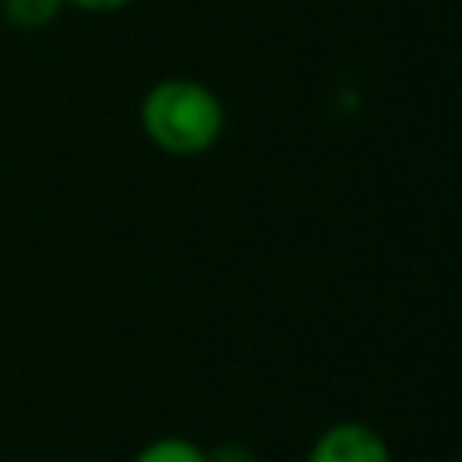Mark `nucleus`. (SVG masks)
<instances>
[{"instance_id": "f257e3e1", "label": "nucleus", "mask_w": 462, "mask_h": 462, "mask_svg": "<svg viewBox=\"0 0 462 462\" xmlns=\"http://www.w3.org/2000/svg\"><path fill=\"white\" fill-rule=\"evenodd\" d=\"M227 126L220 94L191 76H170L148 87L141 97V130L144 137L177 159L206 155Z\"/></svg>"}, {"instance_id": "f03ea898", "label": "nucleus", "mask_w": 462, "mask_h": 462, "mask_svg": "<svg viewBox=\"0 0 462 462\" xmlns=\"http://www.w3.org/2000/svg\"><path fill=\"white\" fill-rule=\"evenodd\" d=\"M303 462H393V451L375 426L361 419H339L310 440Z\"/></svg>"}, {"instance_id": "7ed1b4c3", "label": "nucleus", "mask_w": 462, "mask_h": 462, "mask_svg": "<svg viewBox=\"0 0 462 462\" xmlns=\"http://www.w3.org/2000/svg\"><path fill=\"white\" fill-rule=\"evenodd\" d=\"M61 7H65V0H0V11L7 18V25L22 29V32L47 29L61 14Z\"/></svg>"}, {"instance_id": "20e7f679", "label": "nucleus", "mask_w": 462, "mask_h": 462, "mask_svg": "<svg viewBox=\"0 0 462 462\" xmlns=\"http://www.w3.org/2000/svg\"><path fill=\"white\" fill-rule=\"evenodd\" d=\"M134 462H206V448L188 440V437H159V440H148Z\"/></svg>"}, {"instance_id": "39448f33", "label": "nucleus", "mask_w": 462, "mask_h": 462, "mask_svg": "<svg viewBox=\"0 0 462 462\" xmlns=\"http://www.w3.org/2000/svg\"><path fill=\"white\" fill-rule=\"evenodd\" d=\"M206 462H260V458L245 440H220L206 448Z\"/></svg>"}, {"instance_id": "423d86ee", "label": "nucleus", "mask_w": 462, "mask_h": 462, "mask_svg": "<svg viewBox=\"0 0 462 462\" xmlns=\"http://www.w3.org/2000/svg\"><path fill=\"white\" fill-rule=\"evenodd\" d=\"M65 4H72V7H79V11H94V14H108V11H119V7H126L130 0H65Z\"/></svg>"}]
</instances>
